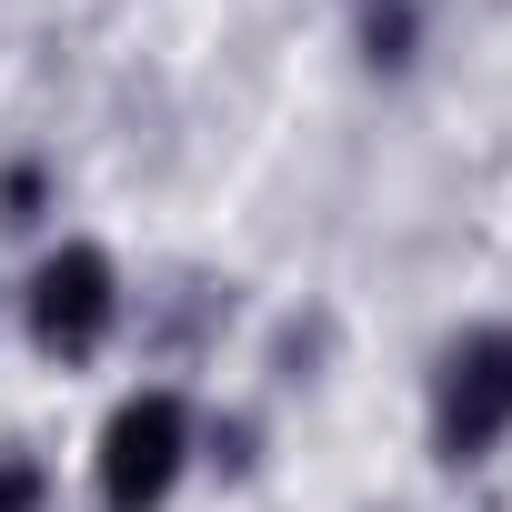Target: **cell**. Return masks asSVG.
Instances as JSON below:
<instances>
[{"instance_id": "1", "label": "cell", "mask_w": 512, "mask_h": 512, "mask_svg": "<svg viewBox=\"0 0 512 512\" xmlns=\"http://www.w3.org/2000/svg\"><path fill=\"white\" fill-rule=\"evenodd\" d=\"M121 312H131V292H121V262L101 241H51L21 282V332L41 362H101Z\"/></svg>"}, {"instance_id": "2", "label": "cell", "mask_w": 512, "mask_h": 512, "mask_svg": "<svg viewBox=\"0 0 512 512\" xmlns=\"http://www.w3.org/2000/svg\"><path fill=\"white\" fill-rule=\"evenodd\" d=\"M191 452H201V422H191V402H181L171 382L121 392V402H111V422H101V452H91L101 512H161V502L181 492Z\"/></svg>"}, {"instance_id": "3", "label": "cell", "mask_w": 512, "mask_h": 512, "mask_svg": "<svg viewBox=\"0 0 512 512\" xmlns=\"http://www.w3.org/2000/svg\"><path fill=\"white\" fill-rule=\"evenodd\" d=\"M502 442H512V322H482V332L442 342V362H432V452L452 472H472Z\"/></svg>"}, {"instance_id": "4", "label": "cell", "mask_w": 512, "mask_h": 512, "mask_svg": "<svg viewBox=\"0 0 512 512\" xmlns=\"http://www.w3.org/2000/svg\"><path fill=\"white\" fill-rule=\"evenodd\" d=\"M412 41H422V11H412V0H362V51H372V71H402Z\"/></svg>"}, {"instance_id": "5", "label": "cell", "mask_w": 512, "mask_h": 512, "mask_svg": "<svg viewBox=\"0 0 512 512\" xmlns=\"http://www.w3.org/2000/svg\"><path fill=\"white\" fill-rule=\"evenodd\" d=\"M0 512H51V462L31 442H0Z\"/></svg>"}, {"instance_id": "6", "label": "cell", "mask_w": 512, "mask_h": 512, "mask_svg": "<svg viewBox=\"0 0 512 512\" xmlns=\"http://www.w3.org/2000/svg\"><path fill=\"white\" fill-rule=\"evenodd\" d=\"M41 211H51V171H41V161H11V171H0V221L31 231Z\"/></svg>"}, {"instance_id": "7", "label": "cell", "mask_w": 512, "mask_h": 512, "mask_svg": "<svg viewBox=\"0 0 512 512\" xmlns=\"http://www.w3.org/2000/svg\"><path fill=\"white\" fill-rule=\"evenodd\" d=\"M211 462L221 472H251V422H211Z\"/></svg>"}]
</instances>
